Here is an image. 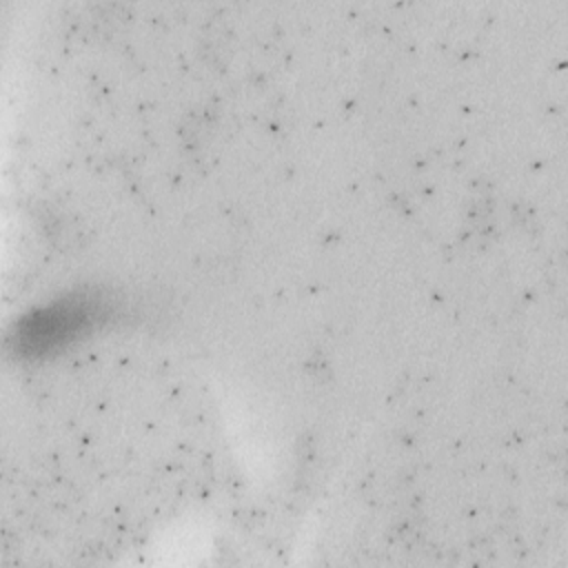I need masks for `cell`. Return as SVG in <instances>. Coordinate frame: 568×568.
Wrapping results in <instances>:
<instances>
[{"mask_svg":"<svg viewBox=\"0 0 568 568\" xmlns=\"http://www.w3.org/2000/svg\"><path fill=\"white\" fill-rule=\"evenodd\" d=\"M111 315V302L98 291H75L24 313L11 333L20 357L55 353L91 333Z\"/></svg>","mask_w":568,"mask_h":568,"instance_id":"cell-1","label":"cell"}]
</instances>
